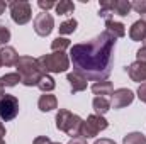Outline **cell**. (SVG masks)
<instances>
[{
  "label": "cell",
  "mask_w": 146,
  "mask_h": 144,
  "mask_svg": "<svg viewBox=\"0 0 146 144\" xmlns=\"http://www.w3.org/2000/svg\"><path fill=\"white\" fill-rule=\"evenodd\" d=\"M141 20H143V22L146 24V14H143V15H141Z\"/></svg>",
  "instance_id": "8d00e7d4"
},
{
  "label": "cell",
  "mask_w": 146,
  "mask_h": 144,
  "mask_svg": "<svg viewBox=\"0 0 146 144\" xmlns=\"http://www.w3.org/2000/svg\"><path fill=\"white\" fill-rule=\"evenodd\" d=\"M115 37L107 32H100L87 42L75 44L70 49V63L73 71L90 81H104L112 73L114 66Z\"/></svg>",
  "instance_id": "6da1fadb"
},
{
  "label": "cell",
  "mask_w": 146,
  "mask_h": 144,
  "mask_svg": "<svg viewBox=\"0 0 146 144\" xmlns=\"http://www.w3.org/2000/svg\"><path fill=\"white\" fill-rule=\"evenodd\" d=\"M9 9H10V17L15 24L19 26H24L31 20L33 17V7L29 2H24V0H19V2H10L9 3Z\"/></svg>",
  "instance_id": "8992f818"
},
{
  "label": "cell",
  "mask_w": 146,
  "mask_h": 144,
  "mask_svg": "<svg viewBox=\"0 0 146 144\" xmlns=\"http://www.w3.org/2000/svg\"><path fill=\"white\" fill-rule=\"evenodd\" d=\"M136 61H141V63H146V48H141V49H138V53H136Z\"/></svg>",
  "instance_id": "4dcf8cb0"
},
{
  "label": "cell",
  "mask_w": 146,
  "mask_h": 144,
  "mask_svg": "<svg viewBox=\"0 0 146 144\" xmlns=\"http://www.w3.org/2000/svg\"><path fill=\"white\" fill-rule=\"evenodd\" d=\"M131 10H133V7H131L129 0H114V5H112L114 14H117L121 17H126V15H129Z\"/></svg>",
  "instance_id": "e0dca14e"
},
{
  "label": "cell",
  "mask_w": 146,
  "mask_h": 144,
  "mask_svg": "<svg viewBox=\"0 0 146 144\" xmlns=\"http://www.w3.org/2000/svg\"><path fill=\"white\" fill-rule=\"evenodd\" d=\"M76 27H78V22L75 19H68V20L61 22L58 29H60V34H73L76 31Z\"/></svg>",
  "instance_id": "cb8c5ba5"
},
{
  "label": "cell",
  "mask_w": 146,
  "mask_h": 144,
  "mask_svg": "<svg viewBox=\"0 0 146 144\" xmlns=\"http://www.w3.org/2000/svg\"><path fill=\"white\" fill-rule=\"evenodd\" d=\"M131 7H133V10H136L138 14H146V0H134L133 3H131Z\"/></svg>",
  "instance_id": "484cf974"
},
{
  "label": "cell",
  "mask_w": 146,
  "mask_h": 144,
  "mask_svg": "<svg viewBox=\"0 0 146 144\" xmlns=\"http://www.w3.org/2000/svg\"><path fill=\"white\" fill-rule=\"evenodd\" d=\"M21 81V76H19V73H7V75H3V76H0V87L2 88H5V87H15L17 83Z\"/></svg>",
  "instance_id": "44dd1931"
},
{
  "label": "cell",
  "mask_w": 146,
  "mask_h": 144,
  "mask_svg": "<svg viewBox=\"0 0 146 144\" xmlns=\"http://www.w3.org/2000/svg\"><path fill=\"white\" fill-rule=\"evenodd\" d=\"M17 114H19V100H17V97L5 93L3 98L0 100V119L7 122V120L15 119Z\"/></svg>",
  "instance_id": "52a82bcc"
},
{
  "label": "cell",
  "mask_w": 146,
  "mask_h": 144,
  "mask_svg": "<svg viewBox=\"0 0 146 144\" xmlns=\"http://www.w3.org/2000/svg\"><path fill=\"white\" fill-rule=\"evenodd\" d=\"M3 136H5V126H3V124L0 122V137L3 139Z\"/></svg>",
  "instance_id": "e575fe53"
},
{
  "label": "cell",
  "mask_w": 146,
  "mask_h": 144,
  "mask_svg": "<svg viewBox=\"0 0 146 144\" xmlns=\"http://www.w3.org/2000/svg\"><path fill=\"white\" fill-rule=\"evenodd\" d=\"M51 144H60V143H51Z\"/></svg>",
  "instance_id": "ab89813d"
},
{
  "label": "cell",
  "mask_w": 146,
  "mask_h": 144,
  "mask_svg": "<svg viewBox=\"0 0 146 144\" xmlns=\"http://www.w3.org/2000/svg\"><path fill=\"white\" fill-rule=\"evenodd\" d=\"M33 144H51V139L48 136H37L36 139L33 141Z\"/></svg>",
  "instance_id": "f546056e"
},
{
  "label": "cell",
  "mask_w": 146,
  "mask_h": 144,
  "mask_svg": "<svg viewBox=\"0 0 146 144\" xmlns=\"http://www.w3.org/2000/svg\"><path fill=\"white\" fill-rule=\"evenodd\" d=\"M19 54H17V51L12 48V46H3L2 49H0V61H2V65H5V66H14V65H17V61H19Z\"/></svg>",
  "instance_id": "8fae6325"
},
{
  "label": "cell",
  "mask_w": 146,
  "mask_h": 144,
  "mask_svg": "<svg viewBox=\"0 0 146 144\" xmlns=\"http://www.w3.org/2000/svg\"><path fill=\"white\" fill-rule=\"evenodd\" d=\"M66 80L70 81V87H72V93H78V92H83L87 90V78H83L82 75L78 73H68L66 75Z\"/></svg>",
  "instance_id": "7c38bea8"
},
{
  "label": "cell",
  "mask_w": 146,
  "mask_h": 144,
  "mask_svg": "<svg viewBox=\"0 0 146 144\" xmlns=\"http://www.w3.org/2000/svg\"><path fill=\"white\" fill-rule=\"evenodd\" d=\"M94 144H115L114 139H109V137H102V139H97Z\"/></svg>",
  "instance_id": "1f68e13d"
},
{
  "label": "cell",
  "mask_w": 146,
  "mask_h": 144,
  "mask_svg": "<svg viewBox=\"0 0 146 144\" xmlns=\"http://www.w3.org/2000/svg\"><path fill=\"white\" fill-rule=\"evenodd\" d=\"M127 75L133 81L136 83H146V63H141V61H136L133 65H129L127 68Z\"/></svg>",
  "instance_id": "30bf717a"
},
{
  "label": "cell",
  "mask_w": 146,
  "mask_h": 144,
  "mask_svg": "<svg viewBox=\"0 0 146 144\" xmlns=\"http://www.w3.org/2000/svg\"><path fill=\"white\" fill-rule=\"evenodd\" d=\"M82 124H83V120L76 114H72L66 108H60L56 112V129L66 132L70 137H82L80 136Z\"/></svg>",
  "instance_id": "277c9868"
},
{
  "label": "cell",
  "mask_w": 146,
  "mask_h": 144,
  "mask_svg": "<svg viewBox=\"0 0 146 144\" xmlns=\"http://www.w3.org/2000/svg\"><path fill=\"white\" fill-rule=\"evenodd\" d=\"M54 10L60 15H70V14H73V10H75V3L70 2V0H61L60 3H56Z\"/></svg>",
  "instance_id": "7402d4cb"
},
{
  "label": "cell",
  "mask_w": 146,
  "mask_h": 144,
  "mask_svg": "<svg viewBox=\"0 0 146 144\" xmlns=\"http://www.w3.org/2000/svg\"><path fill=\"white\" fill-rule=\"evenodd\" d=\"M146 36V24L139 19V20H136L133 26H131V29H129V37L133 39V41H143Z\"/></svg>",
  "instance_id": "2e32d148"
},
{
  "label": "cell",
  "mask_w": 146,
  "mask_h": 144,
  "mask_svg": "<svg viewBox=\"0 0 146 144\" xmlns=\"http://www.w3.org/2000/svg\"><path fill=\"white\" fill-rule=\"evenodd\" d=\"M37 65L42 73H65L70 68V58L65 51H56L51 54H42L37 58Z\"/></svg>",
  "instance_id": "3957f363"
},
{
  "label": "cell",
  "mask_w": 146,
  "mask_h": 144,
  "mask_svg": "<svg viewBox=\"0 0 146 144\" xmlns=\"http://www.w3.org/2000/svg\"><path fill=\"white\" fill-rule=\"evenodd\" d=\"M68 144H87V139H83V137H72Z\"/></svg>",
  "instance_id": "d6a6232c"
},
{
  "label": "cell",
  "mask_w": 146,
  "mask_h": 144,
  "mask_svg": "<svg viewBox=\"0 0 146 144\" xmlns=\"http://www.w3.org/2000/svg\"><path fill=\"white\" fill-rule=\"evenodd\" d=\"M70 39H66V37H56V39H53V42H51V49H53V53H56V51H65L66 48H70Z\"/></svg>",
  "instance_id": "d4e9b609"
},
{
  "label": "cell",
  "mask_w": 146,
  "mask_h": 144,
  "mask_svg": "<svg viewBox=\"0 0 146 144\" xmlns=\"http://www.w3.org/2000/svg\"><path fill=\"white\" fill-rule=\"evenodd\" d=\"M143 44H145V48H146V36H145V39H143Z\"/></svg>",
  "instance_id": "74e56055"
},
{
  "label": "cell",
  "mask_w": 146,
  "mask_h": 144,
  "mask_svg": "<svg viewBox=\"0 0 146 144\" xmlns=\"http://www.w3.org/2000/svg\"><path fill=\"white\" fill-rule=\"evenodd\" d=\"M106 31L109 32L112 37H124L126 36V26L122 24V22H117V20H114V19H110V20H106Z\"/></svg>",
  "instance_id": "5bb4252c"
},
{
  "label": "cell",
  "mask_w": 146,
  "mask_h": 144,
  "mask_svg": "<svg viewBox=\"0 0 146 144\" xmlns=\"http://www.w3.org/2000/svg\"><path fill=\"white\" fill-rule=\"evenodd\" d=\"M138 98L146 104V83H141L139 85V88H138Z\"/></svg>",
  "instance_id": "f1b7e54d"
},
{
  "label": "cell",
  "mask_w": 146,
  "mask_h": 144,
  "mask_svg": "<svg viewBox=\"0 0 146 144\" xmlns=\"http://www.w3.org/2000/svg\"><path fill=\"white\" fill-rule=\"evenodd\" d=\"M9 41H10V31H9V27L0 26V44L5 46Z\"/></svg>",
  "instance_id": "4316f807"
},
{
  "label": "cell",
  "mask_w": 146,
  "mask_h": 144,
  "mask_svg": "<svg viewBox=\"0 0 146 144\" xmlns=\"http://www.w3.org/2000/svg\"><path fill=\"white\" fill-rule=\"evenodd\" d=\"M112 5L114 0H100V9H99V17H104L106 20L112 19Z\"/></svg>",
  "instance_id": "ffe728a7"
},
{
  "label": "cell",
  "mask_w": 146,
  "mask_h": 144,
  "mask_svg": "<svg viewBox=\"0 0 146 144\" xmlns=\"http://www.w3.org/2000/svg\"><path fill=\"white\" fill-rule=\"evenodd\" d=\"M3 95H5V92H3V88H2V87H0V100H2V98H3Z\"/></svg>",
  "instance_id": "d590c367"
},
{
  "label": "cell",
  "mask_w": 146,
  "mask_h": 144,
  "mask_svg": "<svg viewBox=\"0 0 146 144\" xmlns=\"http://www.w3.org/2000/svg\"><path fill=\"white\" fill-rule=\"evenodd\" d=\"M92 92H94L97 97H106V98H107V95H112V93H114V87H112L110 81L104 80V81L94 83V85H92Z\"/></svg>",
  "instance_id": "9a60e30c"
},
{
  "label": "cell",
  "mask_w": 146,
  "mask_h": 144,
  "mask_svg": "<svg viewBox=\"0 0 146 144\" xmlns=\"http://www.w3.org/2000/svg\"><path fill=\"white\" fill-rule=\"evenodd\" d=\"M15 68L21 76V83L26 87H37L41 76L44 75L37 65V59L33 56H21Z\"/></svg>",
  "instance_id": "7a4b0ae2"
},
{
  "label": "cell",
  "mask_w": 146,
  "mask_h": 144,
  "mask_svg": "<svg viewBox=\"0 0 146 144\" xmlns=\"http://www.w3.org/2000/svg\"><path fill=\"white\" fill-rule=\"evenodd\" d=\"M37 107H39L41 112H51V110L58 108V98L54 95H51V93H44V95L39 97Z\"/></svg>",
  "instance_id": "4fadbf2b"
},
{
  "label": "cell",
  "mask_w": 146,
  "mask_h": 144,
  "mask_svg": "<svg viewBox=\"0 0 146 144\" xmlns=\"http://www.w3.org/2000/svg\"><path fill=\"white\" fill-rule=\"evenodd\" d=\"M0 66H2V61H0Z\"/></svg>",
  "instance_id": "60d3db41"
},
{
  "label": "cell",
  "mask_w": 146,
  "mask_h": 144,
  "mask_svg": "<svg viewBox=\"0 0 146 144\" xmlns=\"http://www.w3.org/2000/svg\"><path fill=\"white\" fill-rule=\"evenodd\" d=\"M53 27H54V19H53L51 14L41 12V14L36 15V19H34V31H36L37 36H41V37L49 36Z\"/></svg>",
  "instance_id": "ba28073f"
},
{
  "label": "cell",
  "mask_w": 146,
  "mask_h": 144,
  "mask_svg": "<svg viewBox=\"0 0 146 144\" xmlns=\"http://www.w3.org/2000/svg\"><path fill=\"white\" fill-rule=\"evenodd\" d=\"M124 144H146V137L143 132H129L122 139Z\"/></svg>",
  "instance_id": "603a6c76"
},
{
  "label": "cell",
  "mask_w": 146,
  "mask_h": 144,
  "mask_svg": "<svg viewBox=\"0 0 146 144\" xmlns=\"http://www.w3.org/2000/svg\"><path fill=\"white\" fill-rule=\"evenodd\" d=\"M0 144H5V141H3V139H2V137H0Z\"/></svg>",
  "instance_id": "f35d334b"
},
{
  "label": "cell",
  "mask_w": 146,
  "mask_h": 144,
  "mask_svg": "<svg viewBox=\"0 0 146 144\" xmlns=\"http://www.w3.org/2000/svg\"><path fill=\"white\" fill-rule=\"evenodd\" d=\"M37 5H39L44 12H48L49 9H54V7H56V3H54V2H51V0H39V2H37Z\"/></svg>",
  "instance_id": "83f0119b"
},
{
  "label": "cell",
  "mask_w": 146,
  "mask_h": 144,
  "mask_svg": "<svg viewBox=\"0 0 146 144\" xmlns=\"http://www.w3.org/2000/svg\"><path fill=\"white\" fill-rule=\"evenodd\" d=\"M92 105H94V110H95L97 115H104V114H107L110 110V102L106 97H95Z\"/></svg>",
  "instance_id": "ac0fdd59"
},
{
  "label": "cell",
  "mask_w": 146,
  "mask_h": 144,
  "mask_svg": "<svg viewBox=\"0 0 146 144\" xmlns=\"http://www.w3.org/2000/svg\"><path fill=\"white\" fill-rule=\"evenodd\" d=\"M107 127H109V122L104 119V115L92 114V115L87 117V120H83L80 136H82L83 139H92V137H95L100 131H106Z\"/></svg>",
  "instance_id": "5b68a950"
},
{
  "label": "cell",
  "mask_w": 146,
  "mask_h": 144,
  "mask_svg": "<svg viewBox=\"0 0 146 144\" xmlns=\"http://www.w3.org/2000/svg\"><path fill=\"white\" fill-rule=\"evenodd\" d=\"M7 7H9V3H7V2H2V0H0V15H2L3 12H5V9H7Z\"/></svg>",
  "instance_id": "836d02e7"
},
{
  "label": "cell",
  "mask_w": 146,
  "mask_h": 144,
  "mask_svg": "<svg viewBox=\"0 0 146 144\" xmlns=\"http://www.w3.org/2000/svg\"><path fill=\"white\" fill-rule=\"evenodd\" d=\"M134 100V92L129 88H117L112 93V102L110 105L114 108H124L127 105H131Z\"/></svg>",
  "instance_id": "9c48e42d"
},
{
  "label": "cell",
  "mask_w": 146,
  "mask_h": 144,
  "mask_svg": "<svg viewBox=\"0 0 146 144\" xmlns=\"http://www.w3.org/2000/svg\"><path fill=\"white\" fill-rule=\"evenodd\" d=\"M54 87H56V83H54L53 76H49V75H46V73L41 76V80H39V83H37V88H39L41 92H44V93L53 92V90H54Z\"/></svg>",
  "instance_id": "d6986e66"
}]
</instances>
